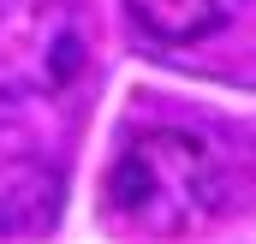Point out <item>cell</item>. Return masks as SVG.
Segmentation results:
<instances>
[{
	"label": "cell",
	"instance_id": "obj_3",
	"mask_svg": "<svg viewBox=\"0 0 256 244\" xmlns=\"http://www.w3.org/2000/svg\"><path fill=\"white\" fill-rule=\"evenodd\" d=\"M66 208V173L48 143L0 120V238H42Z\"/></svg>",
	"mask_w": 256,
	"mask_h": 244
},
{
	"label": "cell",
	"instance_id": "obj_1",
	"mask_svg": "<svg viewBox=\"0 0 256 244\" xmlns=\"http://www.w3.org/2000/svg\"><path fill=\"white\" fill-rule=\"evenodd\" d=\"M226 202H232V173L220 149L179 125L131 131L108 167V208L137 232L185 238L196 226L220 220Z\"/></svg>",
	"mask_w": 256,
	"mask_h": 244
},
{
	"label": "cell",
	"instance_id": "obj_4",
	"mask_svg": "<svg viewBox=\"0 0 256 244\" xmlns=\"http://www.w3.org/2000/svg\"><path fill=\"white\" fill-rule=\"evenodd\" d=\"M126 12L149 42L179 48V42H202V36L226 30L244 12V0H126Z\"/></svg>",
	"mask_w": 256,
	"mask_h": 244
},
{
	"label": "cell",
	"instance_id": "obj_2",
	"mask_svg": "<svg viewBox=\"0 0 256 244\" xmlns=\"http://www.w3.org/2000/svg\"><path fill=\"white\" fill-rule=\"evenodd\" d=\"M84 72L78 0H0V102H48Z\"/></svg>",
	"mask_w": 256,
	"mask_h": 244
}]
</instances>
